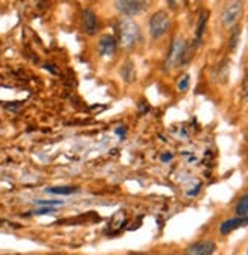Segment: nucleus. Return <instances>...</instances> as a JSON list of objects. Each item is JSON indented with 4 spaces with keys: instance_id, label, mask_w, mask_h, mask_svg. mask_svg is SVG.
<instances>
[{
    "instance_id": "2eb2a0df",
    "label": "nucleus",
    "mask_w": 248,
    "mask_h": 255,
    "mask_svg": "<svg viewBox=\"0 0 248 255\" xmlns=\"http://www.w3.org/2000/svg\"><path fill=\"white\" fill-rule=\"evenodd\" d=\"M189 82H191V76L189 75H183L178 81V90L180 91H186L189 88Z\"/></svg>"
},
{
    "instance_id": "6ab92c4d",
    "label": "nucleus",
    "mask_w": 248,
    "mask_h": 255,
    "mask_svg": "<svg viewBox=\"0 0 248 255\" xmlns=\"http://www.w3.org/2000/svg\"><path fill=\"white\" fill-rule=\"evenodd\" d=\"M242 98L248 99V73L245 75L244 82H242Z\"/></svg>"
},
{
    "instance_id": "a211bd4d",
    "label": "nucleus",
    "mask_w": 248,
    "mask_h": 255,
    "mask_svg": "<svg viewBox=\"0 0 248 255\" xmlns=\"http://www.w3.org/2000/svg\"><path fill=\"white\" fill-rule=\"evenodd\" d=\"M35 204H38L41 207H56V205H61L63 202L61 201H35Z\"/></svg>"
},
{
    "instance_id": "9d476101",
    "label": "nucleus",
    "mask_w": 248,
    "mask_h": 255,
    "mask_svg": "<svg viewBox=\"0 0 248 255\" xmlns=\"http://www.w3.org/2000/svg\"><path fill=\"white\" fill-rule=\"evenodd\" d=\"M207 21H209V11H203L201 15H200L198 24H197V32H195V43L197 44H200L201 40H203V35H204V32H206Z\"/></svg>"
},
{
    "instance_id": "412c9836",
    "label": "nucleus",
    "mask_w": 248,
    "mask_h": 255,
    "mask_svg": "<svg viewBox=\"0 0 248 255\" xmlns=\"http://www.w3.org/2000/svg\"><path fill=\"white\" fill-rule=\"evenodd\" d=\"M171 158H172L171 155H163V156H162V159H163V161H169Z\"/></svg>"
},
{
    "instance_id": "39448f33",
    "label": "nucleus",
    "mask_w": 248,
    "mask_h": 255,
    "mask_svg": "<svg viewBox=\"0 0 248 255\" xmlns=\"http://www.w3.org/2000/svg\"><path fill=\"white\" fill-rule=\"evenodd\" d=\"M184 55H186V41L183 38H177L172 46L171 50L168 53L166 58V67L168 69H174L175 66H178L180 62L184 61Z\"/></svg>"
},
{
    "instance_id": "0eeeda50",
    "label": "nucleus",
    "mask_w": 248,
    "mask_h": 255,
    "mask_svg": "<svg viewBox=\"0 0 248 255\" xmlns=\"http://www.w3.org/2000/svg\"><path fill=\"white\" fill-rule=\"evenodd\" d=\"M245 225H248V217H239L238 216V217H233V219H229V220L223 222L221 227H220V231H221L223 236H226V234H230L232 231L239 230V228H242Z\"/></svg>"
},
{
    "instance_id": "20e7f679",
    "label": "nucleus",
    "mask_w": 248,
    "mask_h": 255,
    "mask_svg": "<svg viewBox=\"0 0 248 255\" xmlns=\"http://www.w3.org/2000/svg\"><path fill=\"white\" fill-rule=\"evenodd\" d=\"M114 5L120 14L127 17H133V15L143 12L148 8L149 0H116Z\"/></svg>"
},
{
    "instance_id": "b1692460",
    "label": "nucleus",
    "mask_w": 248,
    "mask_h": 255,
    "mask_svg": "<svg viewBox=\"0 0 248 255\" xmlns=\"http://www.w3.org/2000/svg\"><path fill=\"white\" fill-rule=\"evenodd\" d=\"M247 150H248V147H247Z\"/></svg>"
},
{
    "instance_id": "f03ea898",
    "label": "nucleus",
    "mask_w": 248,
    "mask_h": 255,
    "mask_svg": "<svg viewBox=\"0 0 248 255\" xmlns=\"http://www.w3.org/2000/svg\"><path fill=\"white\" fill-rule=\"evenodd\" d=\"M171 26V18L166 11H157L154 12L152 17L149 18V34L152 38H162L166 32L169 30Z\"/></svg>"
},
{
    "instance_id": "9b49d317",
    "label": "nucleus",
    "mask_w": 248,
    "mask_h": 255,
    "mask_svg": "<svg viewBox=\"0 0 248 255\" xmlns=\"http://www.w3.org/2000/svg\"><path fill=\"white\" fill-rule=\"evenodd\" d=\"M47 193H53V195H73L78 191L76 187H49Z\"/></svg>"
},
{
    "instance_id": "7ed1b4c3",
    "label": "nucleus",
    "mask_w": 248,
    "mask_h": 255,
    "mask_svg": "<svg viewBox=\"0 0 248 255\" xmlns=\"http://www.w3.org/2000/svg\"><path fill=\"white\" fill-rule=\"evenodd\" d=\"M242 14H244V2H242V0H232V2L223 11V15H221L223 26L226 29L236 27V24L241 20Z\"/></svg>"
},
{
    "instance_id": "ddd939ff",
    "label": "nucleus",
    "mask_w": 248,
    "mask_h": 255,
    "mask_svg": "<svg viewBox=\"0 0 248 255\" xmlns=\"http://www.w3.org/2000/svg\"><path fill=\"white\" fill-rule=\"evenodd\" d=\"M122 76L127 82H133L136 78V69H134V64L133 62H127L125 67L122 69Z\"/></svg>"
},
{
    "instance_id": "1a4fd4ad",
    "label": "nucleus",
    "mask_w": 248,
    "mask_h": 255,
    "mask_svg": "<svg viewBox=\"0 0 248 255\" xmlns=\"http://www.w3.org/2000/svg\"><path fill=\"white\" fill-rule=\"evenodd\" d=\"M82 26H84V30L87 32L88 35H93L96 34L98 30V18H96V14L90 11V9H85L84 14H82Z\"/></svg>"
},
{
    "instance_id": "f8f14e48",
    "label": "nucleus",
    "mask_w": 248,
    "mask_h": 255,
    "mask_svg": "<svg viewBox=\"0 0 248 255\" xmlns=\"http://www.w3.org/2000/svg\"><path fill=\"white\" fill-rule=\"evenodd\" d=\"M236 214L239 217H248V195H244L238 205H236Z\"/></svg>"
},
{
    "instance_id": "4be33fe9",
    "label": "nucleus",
    "mask_w": 248,
    "mask_h": 255,
    "mask_svg": "<svg viewBox=\"0 0 248 255\" xmlns=\"http://www.w3.org/2000/svg\"><path fill=\"white\" fill-rule=\"evenodd\" d=\"M130 255H146V254H140V252H133V254H130Z\"/></svg>"
},
{
    "instance_id": "f3484780",
    "label": "nucleus",
    "mask_w": 248,
    "mask_h": 255,
    "mask_svg": "<svg viewBox=\"0 0 248 255\" xmlns=\"http://www.w3.org/2000/svg\"><path fill=\"white\" fill-rule=\"evenodd\" d=\"M183 3H184V0H168L169 8H171V9H174V11L180 9V8L183 6Z\"/></svg>"
},
{
    "instance_id": "dca6fc26",
    "label": "nucleus",
    "mask_w": 248,
    "mask_h": 255,
    "mask_svg": "<svg viewBox=\"0 0 248 255\" xmlns=\"http://www.w3.org/2000/svg\"><path fill=\"white\" fill-rule=\"evenodd\" d=\"M53 211H55L53 207H43V208H38L35 211H30V214H34V216H43V214H50Z\"/></svg>"
},
{
    "instance_id": "aec40b11",
    "label": "nucleus",
    "mask_w": 248,
    "mask_h": 255,
    "mask_svg": "<svg viewBox=\"0 0 248 255\" xmlns=\"http://www.w3.org/2000/svg\"><path fill=\"white\" fill-rule=\"evenodd\" d=\"M116 134L120 135V137L123 138V135H125V128H123V126H119L117 129H116Z\"/></svg>"
},
{
    "instance_id": "4468645a",
    "label": "nucleus",
    "mask_w": 248,
    "mask_h": 255,
    "mask_svg": "<svg viewBox=\"0 0 248 255\" xmlns=\"http://www.w3.org/2000/svg\"><path fill=\"white\" fill-rule=\"evenodd\" d=\"M239 37H241V29L235 27L232 32V37H230V50H235L238 43H239Z\"/></svg>"
},
{
    "instance_id": "6e6552de",
    "label": "nucleus",
    "mask_w": 248,
    "mask_h": 255,
    "mask_svg": "<svg viewBox=\"0 0 248 255\" xmlns=\"http://www.w3.org/2000/svg\"><path fill=\"white\" fill-rule=\"evenodd\" d=\"M116 47H117V43H116V38L113 35L101 37L99 44H98V50H99L101 56H111L116 52Z\"/></svg>"
},
{
    "instance_id": "423d86ee",
    "label": "nucleus",
    "mask_w": 248,
    "mask_h": 255,
    "mask_svg": "<svg viewBox=\"0 0 248 255\" xmlns=\"http://www.w3.org/2000/svg\"><path fill=\"white\" fill-rule=\"evenodd\" d=\"M216 251V245L210 240H203L191 245L186 249V255H213Z\"/></svg>"
},
{
    "instance_id": "5701e85b",
    "label": "nucleus",
    "mask_w": 248,
    "mask_h": 255,
    "mask_svg": "<svg viewBox=\"0 0 248 255\" xmlns=\"http://www.w3.org/2000/svg\"><path fill=\"white\" fill-rule=\"evenodd\" d=\"M247 255H248V252H247Z\"/></svg>"
},
{
    "instance_id": "f257e3e1",
    "label": "nucleus",
    "mask_w": 248,
    "mask_h": 255,
    "mask_svg": "<svg viewBox=\"0 0 248 255\" xmlns=\"http://www.w3.org/2000/svg\"><path fill=\"white\" fill-rule=\"evenodd\" d=\"M116 43L120 49H133L140 38V29L134 20L122 18L116 26Z\"/></svg>"
}]
</instances>
